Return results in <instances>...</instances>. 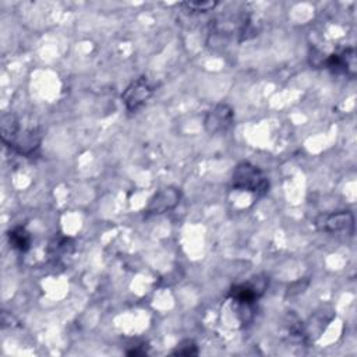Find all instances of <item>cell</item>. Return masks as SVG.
<instances>
[{
	"label": "cell",
	"instance_id": "cell-1",
	"mask_svg": "<svg viewBox=\"0 0 357 357\" xmlns=\"http://www.w3.org/2000/svg\"><path fill=\"white\" fill-rule=\"evenodd\" d=\"M231 185L236 190L264 195L269 190V180L258 166L250 162H241L233 170Z\"/></svg>",
	"mask_w": 357,
	"mask_h": 357
},
{
	"label": "cell",
	"instance_id": "cell-2",
	"mask_svg": "<svg viewBox=\"0 0 357 357\" xmlns=\"http://www.w3.org/2000/svg\"><path fill=\"white\" fill-rule=\"evenodd\" d=\"M266 286V278L255 276L247 283L234 284L229 291V297L238 305H252L264 294Z\"/></svg>",
	"mask_w": 357,
	"mask_h": 357
},
{
	"label": "cell",
	"instance_id": "cell-3",
	"mask_svg": "<svg viewBox=\"0 0 357 357\" xmlns=\"http://www.w3.org/2000/svg\"><path fill=\"white\" fill-rule=\"evenodd\" d=\"M315 226L326 233L351 234L354 230V216L350 211H337L319 215L315 219Z\"/></svg>",
	"mask_w": 357,
	"mask_h": 357
},
{
	"label": "cell",
	"instance_id": "cell-4",
	"mask_svg": "<svg viewBox=\"0 0 357 357\" xmlns=\"http://www.w3.org/2000/svg\"><path fill=\"white\" fill-rule=\"evenodd\" d=\"M234 121V112L227 103L215 105L204 119V127L211 135L227 131Z\"/></svg>",
	"mask_w": 357,
	"mask_h": 357
},
{
	"label": "cell",
	"instance_id": "cell-5",
	"mask_svg": "<svg viewBox=\"0 0 357 357\" xmlns=\"http://www.w3.org/2000/svg\"><path fill=\"white\" fill-rule=\"evenodd\" d=\"M181 199V190L177 187H165L155 192L152 198L149 199L146 208H145V215H160L165 212H169L174 209Z\"/></svg>",
	"mask_w": 357,
	"mask_h": 357
},
{
	"label": "cell",
	"instance_id": "cell-6",
	"mask_svg": "<svg viewBox=\"0 0 357 357\" xmlns=\"http://www.w3.org/2000/svg\"><path fill=\"white\" fill-rule=\"evenodd\" d=\"M152 95V88L145 78H138L132 81L121 93V100L128 112H135L139 109Z\"/></svg>",
	"mask_w": 357,
	"mask_h": 357
},
{
	"label": "cell",
	"instance_id": "cell-7",
	"mask_svg": "<svg viewBox=\"0 0 357 357\" xmlns=\"http://www.w3.org/2000/svg\"><path fill=\"white\" fill-rule=\"evenodd\" d=\"M326 68H329L332 73H342L347 77H354L357 70V61H356V52L353 47L343 49L339 53H332L324 60V64Z\"/></svg>",
	"mask_w": 357,
	"mask_h": 357
},
{
	"label": "cell",
	"instance_id": "cell-8",
	"mask_svg": "<svg viewBox=\"0 0 357 357\" xmlns=\"http://www.w3.org/2000/svg\"><path fill=\"white\" fill-rule=\"evenodd\" d=\"M42 134L38 128L24 130L22 132L18 131V134L14 137V139L8 144L15 152H18L22 156H31L40 145Z\"/></svg>",
	"mask_w": 357,
	"mask_h": 357
},
{
	"label": "cell",
	"instance_id": "cell-9",
	"mask_svg": "<svg viewBox=\"0 0 357 357\" xmlns=\"http://www.w3.org/2000/svg\"><path fill=\"white\" fill-rule=\"evenodd\" d=\"M7 237L11 248L20 252H26L31 247V234L22 226H15L10 229L7 231Z\"/></svg>",
	"mask_w": 357,
	"mask_h": 357
},
{
	"label": "cell",
	"instance_id": "cell-10",
	"mask_svg": "<svg viewBox=\"0 0 357 357\" xmlns=\"http://www.w3.org/2000/svg\"><path fill=\"white\" fill-rule=\"evenodd\" d=\"M0 127H1V138H3V142L4 144H10L14 137L18 134L20 131V124H18V120L14 114L11 113H7V114H3L1 116V120H0Z\"/></svg>",
	"mask_w": 357,
	"mask_h": 357
},
{
	"label": "cell",
	"instance_id": "cell-11",
	"mask_svg": "<svg viewBox=\"0 0 357 357\" xmlns=\"http://www.w3.org/2000/svg\"><path fill=\"white\" fill-rule=\"evenodd\" d=\"M173 356H197L198 354V347L191 339H184L181 340L176 349L172 351Z\"/></svg>",
	"mask_w": 357,
	"mask_h": 357
},
{
	"label": "cell",
	"instance_id": "cell-12",
	"mask_svg": "<svg viewBox=\"0 0 357 357\" xmlns=\"http://www.w3.org/2000/svg\"><path fill=\"white\" fill-rule=\"evenodd\" d=\"M183 6L194 13H206L213 10L218 6V3L216 1H185L183 3Z\"/></svg>",
	"mask_w": 357,
	"mask_h": 357
}]
</instances>
